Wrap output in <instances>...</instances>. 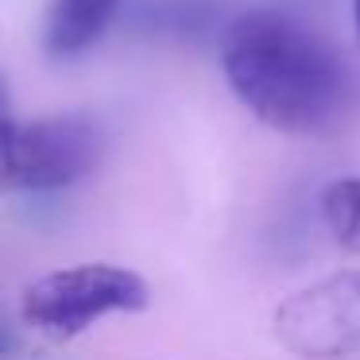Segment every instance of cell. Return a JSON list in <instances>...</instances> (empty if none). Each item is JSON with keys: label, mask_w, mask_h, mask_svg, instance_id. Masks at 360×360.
Here are the masks:
<instances>
[{"label": "cell", "mask_w": 360, "mask_h": 360, "mask_svg": "<svg viewBox=\"0 0 360 360\" xmlns=\"http://www.w3.org/2000/svg\"><path fill=\"white\" fill-rule=\"evenodd\" d=\"M352 24H356V39H360V0H352Z\"/></svg>", "instance_id": "10"}, {"label": "cell", "mask_w": 360, "mask_h": 360, "mask_svg": "<svg viewBox=\"0 0 360 360\" xmlns=\"http://www.w3.org/2000/svg\"><path fill=\"white\" fill-rule=\"evenodd\" d=\"M321 213H326L333 240L349 256H360V174L356 179H337L321 194Z\"/></svg>", "instance_id": "6"}, {"label": "cell", "mask_w": 360, "mask_h": 360, "mask_svg": "<svg viewBox=\"0 0 360 360\" xmlns=\"http://www.w3.org/2000/svg\"><path fill=\"white\" fill-rule=\"evenodd\" d=\"M221 70L236 101L283 136L329 140L360 117V74L314 27L248 8L221 27Z\"/></svg>", "instance_id": "1"}, {"label": "cell", "mask_w": 360, "mask_h": 360, "mask_svg": "<svg viewBox=\"0 0 360 360\" xmlns=\"http://www.w3.org/2000/svg\"><path fill=\"white\" fill-rule=\"evenodd\" d=\"M275 341L302 360H345L360 352V267L333 271L275 306Z\"/></svg>", "instance_id": "4"}, {"label": "cell", "mask_w": 360, "mask_h": 360, "mask_svg": "<svg viewBox=\"0 0 360 360\" xmlns=\"http://www.w3.org/2000/svg\"><path fill=\"white\" fill-rule=\"evenodd\" d=\"M12 132H16V117H12L8 86H4V74H0V155H4V148H8Z\"/></svg>", "instance_id": "8"}, {"label": "cell", "mask_w": 360, "mask_h": 360, "mask_svg": "<svg viewBox=\"0 0 360 360\" xmlns=\"http://www.w3.org/2000/svg\"><path fill=\"white\" fill-rule=\"evenodd\" d=\"M148 302L151 287L143 275L117 264H78L27 283L20 295V318L47 341H74L101 318L140 314Z\"/></svg>", "instance_id": "2"}, {"label": "cell", "mask_w": 360, "mask_h": 360, "mask_svg": "<svg viewBox=\"0 0 360 360\" xmlns=\"http://www.w3.org/2000/svg\"><path fill=\"white\" fill-rule=\"evenodd\" d=\"M124 0H51L43 20V51L51 58H82L105 39Z\"/></svg>", "instance_id": "5"}, {"label": "cell", "mask_w": 360, "mask_h": 360, "mask_svg": "<svg viewBox=\"0 0 360 360\" xmlns=\"http://www.w3.org/2000/svg\"><path fill=\"white\" fill-rule=\"evenodd\" d=\"M105 151V132L89 112H55L16 124L0 155V190L55 194L82 182Z\"/></svg>", "instance_id": "3"}, {"label": "cell", "mask_w": 360, "mask_h": 360, "mask_svg": "<svg viewBox=\"0 0 360 360\" xmlns=\"http://www.w3.org/2000/svg\"><path fill=\"white\" fill-rule=\"evenodd\" d=\"M151 27L163 35H202L217 27L213 0H159L151 8Z\"/></svg>", "instance_id": "7"}, {"label": "cell", "mask_w": 360, "mask_h": 360, "mask_svg": "<svg viewBox=\"0 0 360 360\" xmlns=\"http://www.w3.org/2000/svg\"><path fill=\"white\" fill-rule=\"evenodd\" d=\"M16 352V333L8 329V321L0 318V360H8Z\"/></svg>", "instance_id": "9"}]
</instances>
